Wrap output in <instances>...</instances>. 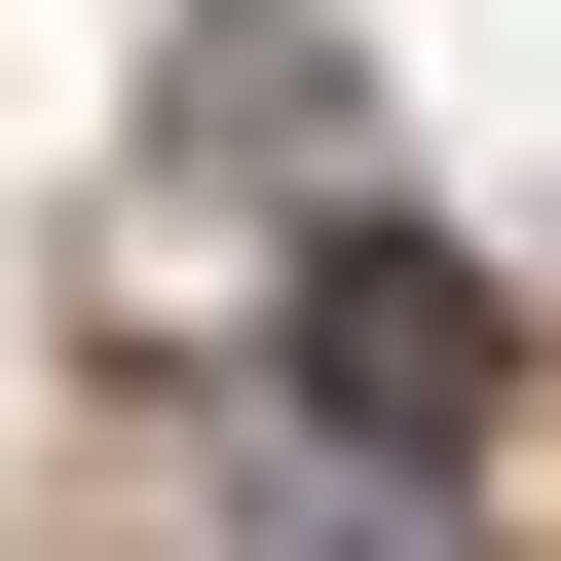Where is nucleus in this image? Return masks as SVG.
Masks as SVG:
<instances>
[{
    "instance_id": "f257e3e1",
    "label": "nucleus",
    "mask_w": 561,
    "mask_h": 561,
    "mask_svg": "<svg viewBox=\"0 0 561 561\" xmlns=\"http://www.w3.org/2000/svg\"><path fill=\"white\" fill-rule=\"evenodd\" d=\"M300 412H337L375 486L486 449V262H449V225H300Z\"/></svg>"
}]
</instances>
